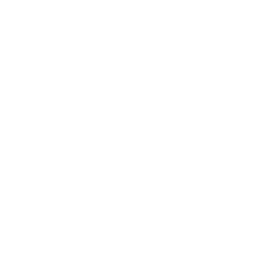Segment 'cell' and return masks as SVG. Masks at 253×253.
<instances>
[]
</instances>
